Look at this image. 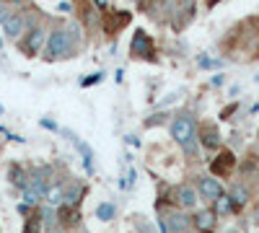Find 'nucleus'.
<instances>
[{"instance_id": "nucleus-7", "label": "nucleus", "mask_w": 259, "mask_h": 233, "mask_svg": "<svg viewBox=\"0 0 259 233\" xmlns=\"http://www.w3.org/2000/svg\"><path fill=\"white\" fill-rule=\"evenodd\" d=\"M174 200H177V205H179V207H194V205H197V192H194L192 187L182 184V187H177Z\"/></svg>"}, {"instance_id": "nucleus-26", "label": "nucleus", "mask_w": 259, "mask_h": 233, "mask_svg": "<svg viewBox=\"0 0 259 233\" xmlns=\"http://www.w3.org/2000/svg\"><path fill=\"white\" fill-rule=\"evenodd\" d=\"M50 233H62V228H52V230H50Z\"/></svg>"}, {"instance_id": "nucleus-6", "label": "nucleus", "mask_w": 259, "mask_h": 233, "mask_svg": "<svg viewBox=\"0 0 259 233\" xmlns=\"http://www.w3.org/2000/svg\"><path fill=\"white\" fill-rule=\"evenodd\" d=\"M24 29H26V18L21 16V13H11V18L3 24V31H6L11 39H18L21 34H24Z\"/></svg>"}, {"instance_id": "nucleus-10", "label": "nucleus", "mask_w": 259, "mask_h": 233, "mask_svg": "<svg viewBox=\"0 0 259 233\" xmlns=\"http://www.w3.org/2000/svg\"><path fill=\"white\" fill-rule=\"evenodd\" d=\"M194 225H197V230H202V233H210L215 228V213L212 210H202V213H197Z\"/></svg>"}, {"instance_id": "nucleus-29", "label": "nucleus", "mask_w": 259, "mask_h": 233, "mask_svg": "<svg viewBox=\"0 0 259 233\" xmlns=\"http://www.w3.org/2000/svg\"><path fill=\"white\" fill-rule=\"evenodd\" d=\"M0 112H3V107H0Z\"/></svg>"}, {"instance_id": "nucleus-4", "label": "nucleus", "mask_w": 259, "mask_h": 233, "mask_svg": "<svg viewBox=\"0 0 259 233\" xmlns=\"http://www.w3.org/2000/svg\"><path fill=\"white\" fill-rule=\"evenodd\" d=\"M150 39H148V34L145 31H135V36H133V44H130V55L133 57H148L150 55Z\"/></svg>"}, {"instance_id": "nucleus-8", "label": "nucleus", "mask_w": 259, "mask_h": 233, "mask_svg": "<svg viewBox=\"0 0 259 233\" xmlns=\"http://www.w3.org/2000/svg\"><path fill=\"white\" fill-rule=\"evenodd\" d=\"M200 192H202L205 200H218V197L223 195V187L218 184V179L205 176V179H200Z\"/></svg>"}, {"instance_id": "nucleus-28", "label": "nucleus", "mask_w": 259, "mask_h": 233, "mask_svg": "<svg viewBox=\"0 0 259 233\" xmlns=\"http://www.w3.org/2000/svg\"><path fill=\"white\" fill-rule=\"evenodd\" d=\"M256 223H259V210H256Z\"/></svg>"}, {"instance_id": "nucleus-1", "label": "nucleus", "mask_w": 259, "mask_h": 233, "mask_svg": "<svg viewBox=\"0 0 259 233\" xmlns=\"http://www.w3.org/2000/svg\"><path fill=\"white\" fill-rule=\"evenodd\" d=\"M194 132H197V127H194V119L189 114H179L171 122V137H174L189 156H194Z\"/></svg>"}, {"instance_id": "nucleus-21", "label": "nucleus", "mask_w": 259, "mask_h": 233, "mask_svg": "<svg viewBox=\"0 0 259 233\" xmlns=\"http://www.w3.org/2000/svg\"><path fill=\"white\" fill-rule=\"evenodd\" d=\"M101 78H104L101 73H96V75H91V78H83V80H80V86H94V83H99Z\"/></svg>"}, {"instance_id": "nucleus-18", "label": "nucleus", "mask_w": 259, "mask_h": 233, "mask_svg": "<svg viewBox=\"0 0 259 233\" xmlns=\"http://www.w3.org/2000/svg\"><path fill=\"white\" fill-rule=\"evenodd\" d=\"M202 143H205L207 148H218V143H221V135L215 132V130H205V137H202Z\"/></svg>"}, {"instance_id": "nucleus-19", "label": "nucleus", "mask_w": 259, "mask_h": 233, "mask_svg": "<svg viewBox=\"0 0 259 233\" xmlns=\"http://www.w3.org/2000/svg\"><path fill=\"white\" fill-rule=\"evenodd\" d=\"M39 230H41L39 218H29V220H26V225H24V233H39Z\"/></svg>"}, {"instance_id": "nucleus-3", "label": "nucleus", "mask_w": 259, "mask_h": 233, "mask_svg": "<svg viewBox=\"0 0 259 233\" xmlns=\"http://www.w3.org/2000/svg\"><path fill=\"white\" fill-rule=\"evenodd\" d=\"M41 44H45V29H34V31L26 34L24 41H21V52H26L29 57H34V55H39Z\"/></svg>"}, {"instance_id": "nucleus-20", "label": "nucleus", "mask_w": 259, "mask_h": 233, "mask_svg": "<svg viewBox=\"0 0 259 233\" xmlns=\"http://www.w3.org/2000/svg\"><path fill=\"white\" fill-rule=\"evenodd\" d=\"M8 18H11V11H8V6L3 3V0H0V24H6Z\"/></svg>"}, {"instance_id": "nucleus-24", "label": "nucleus", "mask_w": 259, "mask_h": 233, "mask_svg": "<svg viewBox=\"0 0 259 233\" xmlns=\"http://www.w3.org/2000/svg\"><path fill=\"white\" fill-rule=\"evenodd\" d=\"M39 124H41V127H47V130H57V124H55L52 119H41Z\"/></svg>"}, {"instance_id": "nucleus-11", "label": "nucleus", "mask_w": 259, "mask_h": 233, "mask_svg": "<svg viewBox=\"0 0 259 233\" xmlns=\"http://www.w3.org/2000/svg\"><path fill=\"white\" fill-rule=\"evenodd\" d=\"M163 220H166V225H168L171 233H182V230L187 228V218H184L182 213H168Z\"/></svg>"}, {"instance_id": "nucleus-13", "label": "nucleus", "mask_w": 259, "mask_h": 233, "mask_svg": "<svg viewBox=\"0 0 259 233\" xmlns=\"http://www.w3.org/2000/svg\"><path fill=\"white\" fill-rule=\"evenodd\" d=\"M114 215H117L114 202H101V205L96 207V218H99V220H104V223H106V220H112Z\"/></svg>"}, {"instance_id": "nucleus-27", "label": "nucleus", "mask_w": 259, "mask_h": 233, "mask_svg": "<svg viewBox=\"0 0 259 233\" xmlns=\"http://www.w3.org/2000/svg\"><path fill=\"white\" fill-rule=\"evenodd\" d=\"M223 233H239V230H236V228H231V230H223Z\"/></svg>"}, {"instance_id": "nucleus-23", "label": "nucleus", "mask_w": 259, "mask_h": 233, "mask_svg": "<svg viewBox=\"0 0 259 233\" xmlns=\"http://www.w3.org/2000/svg\"><path fill=\"white\" fill-rule=\"evenodd\" d=\"M200 65H202V68H218L221 62H215V60H200Z\"/></svg>"}, {"instance_id": "nucleus-14", "label": "nucleus", "mask_w": 259, "mask_h": 233, "mask_svg": "<svg viewBox=\"0 0 259 233\" xmlns=\"http://www.w3.org/2000/svg\"><path fill=\"white\" fill-rule=\"evenodd\" d=\"M80 195H83V189H80L78 184H70V187H65V197H62V202H65V205H78Z\"/></svg>"}, {"instance_id": "nucleus-5", "label": "nucleus", "mask_w": 259, "mask_h": 233, "mask_svg": "<svg viewBox=\"0 0 259 233\" xmlns=\"http://www.w3.org/2000/svg\"><path fill=\"white\" fill-rule=\"evenodd\" d=\"M65 135H68L73 143H75V148L80 151V156H83V166H85V171L89 174H94V151H91V145H85V143H80L78 140V135L73 132V130H65Z\"/></svg>"}, {"instance_id": "nucleus-22", "label": "nucleus", "mask_w": 259, "mask_h": 233, "mask_svg": "<svg viewBox=\"0 0 259 233\" xmlns=\"http://www.w3.org/2000/svg\"><path fill=\"white\" fill-rule=\"evenodd\" d=\"M57 11H60V13H70V11H73V3H70V0H62V3L57 6Z\"/></svg>"}, {"instance_id": "nucleus-2", "label": "nucleus", "mask_w": 259, "mask_h": 233, "mask_svg": "<svg viewBox=\"0 0 259 233\" xmlns=\"http://www.w3.org/2000/svg\"><path fill=\"white\" fill-rule=\"evenodd\" d=\"M73 52V41L68 36L65 29H57L50 34V41H47V50H45V57L47 60H62Z\"/></svg>"}, {"instance_id": "nucleus-12", "label": "nucleus", "mask_w": 259, "mask_h": 233, "mask_svg": "<svg viewBox=\"0 0 259 233\" xmlns=\"http://www.w3.org/2000/svg\"><path fill=\"white\" fill-rule=\"evenodd\" d=\"M231 166H233V156L231 153H223V156H218V161H212V171L223 176V174L231 171Z\"/></svg>"}, {"instance_id": "nucleus-9", "label": "nucleus", "mask_w": 259, "mask_h": 233, "mask_svg": "<svg viewBox=\"0 0 259 233\" xmlns=\"http://www.w3.org/2000/svg\"><path fill=\"white\" fill-rule=\"evenodd\" d=\"M45 202L50 205V207H57V205H62V197H65V184H50L47 189H45Z\"/></svg>"}, {"instance_id": "nucleus-15", "label": "nucleus", "mask_w": 259, "mask_h": 233, "mask_svg": "<svg viewBox=\"0 0 259 233\" xmlns=\"http://www.w3.org/2000/svg\"><path fill=\"white\" fill-rule=\"evenodd\" d=\"M212 202H215V215H228L231 210H233V202L226 195H221L218 200H212Z\"/></svg>"}, {"instance_id": "nucleus-17", "label": "nucleus", "mask_w": 259, "mask_h": 233, "mask_svg": "<svg viewBox=\"0 0 259 233\" xmlns=\"http://www.w3.org/2000/svg\"><path fill=\"white\" fill-rule=\"evenodd\" d=\"M39 223H41V230H52V228H55V213H52V207H50V205H47L45 213H41Z\"/></svg>"}, {"instance_id": "nucleus-16", "label": "nucleus", "mask_w": 259, "mask_h": 233, "mask_svg": "<svg viewBox=\"0 0 259 233\" xmlns=\"http://www.w3.org/2000/svg\"><path fill=\"white\" fill-rule=\"evenodd\" d=\"M246 200H249L246 187H239V184H236V187L231 189V202H233V205H244Z\"/></svg>"}, {"instance_id": "nucleus-25", "label": "nucleus", "mask_w": 259, "mask_h": 233, "mask_svg": "<svg viewBox=\"0 0 259 233\" xmlns=\"http://www.w3.org/2000/svg\"><path fill=\"white\" fill-rule=\"evenodd\" d=\"M94 3H96L99 8H106V6H109V0H94Z\"/></svg>"}]
</instances>
